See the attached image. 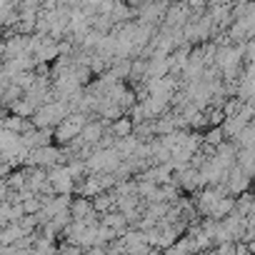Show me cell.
<instances>
[{
  "instance_id": "obj_1",
  "label": "cell",
  "mask_w": 255,
  "mask_h": 255,
  "mask_svg": "<svg viewBox=\"0 0 255 255\" xmlns=\"http://www.w3.org/2000/svg\"><path fill=\"white\" fill-rule=\"evenodd\" d=\"M83 125H85V115H83V113H70L65 120H60V123L53 128V140H58V143L68 145L73 138H78V135H80Z\"/></svg>"
},
{
  "instance_id": "obj_2",
  "label": "cell",
  "mask_w": 255,
  "mask_h": 255,
  "mask_svg": "<svg viewBox=\"0 0 255 255\" xmlns=\"http://www.w3.org/2000/svg\"><path fill=\"white\" fill-rule=\"evenodd\" d=\"M105 135V128L100 125V120H90V123H85L83 125V130H80V140L85 143V145H98L100 143V138Z\"/></svg>"
},
{
  "instance_id": "obj_3",
  "label": "cell",
  "mask_w": 255,
  "mask_h": 255,
  "mask_svg": "<svg viewBox=\"0 0 255 255\" xmlns=\"http://www.w3.org/2000/svg\"><path fill=\"white\" fill-rule=\"evenodd\" d=\"M110 135L115 138V140H125V138H130L133 135V123H130V118H118L113 125H110Z\"/></svg>"
},
{
  "instance_id": "obj_4",
  "label": "cell",
  "mask_w": 255,
  "mask_h": 255,
  "mask_svg": "<svg viewBox=\"0 0 255 255\" xmlns=\"http://www.w3.org/2000/svg\"><path fill=\"white\" fill-rule=\"evenodd\" d=\"M68 213H70V218H73V220H80V218H85L88 213H93V205H90V200H88V198H78V200H70Z\"/></svg>"
},
{
  "instance_id": "obj_5",
  "label": "cell",
  "mask_w": 255,
  "mask_h": 255,
  "mask_svg": "<svg viewBox=\"0 0 255 255\" xmlns=\"http://www.w3.org/2000/svg\"><path fill=\"white\" fill-rule=\"evenodd\" d=\"M10 110H13V115H15V118L30 120V118H33V113H35V105H33L30 100H25V95H23V100H18Z\"/></svg>"
},
{
  "instance_id": "obj_6",
  "label": "cell",
  "mask_w": 255,
  "mask_h": 255,
  "mask_svg": "<svg viewBox=\"0 0 255 255\" xmlns=\"http://www.w3.org/2000/svg\"><path fill=\"white\" fill-rule=\"evenodd\" d=\"M20 208H23V213H25V215H35V213L43 208V198L30 195V198H25V200L20 203Z\"/></svg>"
},
{
  "instance_id": "obj_7",
  "label": "cell",
  "mask_w": 255,
  "mask_h": 255,
  "mask_svg": "<svg viewBox=\"0 0 255 255\" xmlns=\"http://www.w3.org/2000/svg\"><path fill=\"white\" fill-rule=\"evenodd\" d=\"M223 140H225V138H223V133H220V128H213V130H208V133L203 135V145H210V148H218Z\"/></svg>"
},
{
  "instance_id": "obj_8",
  "label": "cell",
  "mask_w": 255,
  "mask_h": 255,
  "mask_svg": "<svg viewBox=\"0 0 255 255\" xmlns=\"http://www.w3.org/2000/svg\"><path fill=\"white\" fill-rule=\"evenodd\" d=\"M233 255H253V245H245V243H235V248H233Z\"/></svg>"
},
{
  "instance_id": "obj_9",
  "label": "cell",
  "mask_w": 255,
  "mask_h": 255,
  "mask_svg": "<svg viewBox=\"0 0 255 255\" xmlns=\"http://www.w3.org/2000/svg\"><path fill=\"white\" fill-rule=\"evenodd\" d=\"M0 58H3V40H0Z\"/></svg>"
},
{
  "instance_id": "obj_10",
  "label": "cell",
  "mask_w": 255,
  "mask_h": 255,
  "mask_svg": "<svg viewBox=\"0 0 255 255\" xmlns=\"http://www.w3.org/2000/svg\"><path fill=\"white\" fill-rule=\"evenodd\" d=\"M123 255H133V253H123Z\"/></svg>"
}]
</instances>
